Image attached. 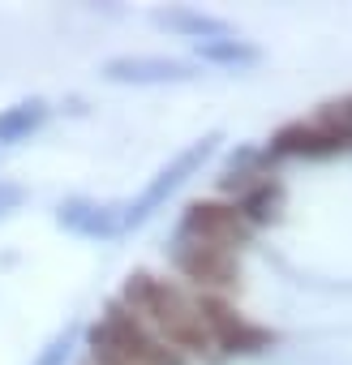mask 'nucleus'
<instances>
[{"instance_id": "1", "label": "nucleus", "mask_w": 352, "mask_h": 365, "mask_svg": "<svg viewBox=\"0 0 352 365\" xmlns=\"http://www.w3.org/2000/svg\"><path fill=\"white\" fill-rule=\"evenodd\" d=\"M120 305L138 322H146L167 348H176L181 356L211 348V335H207V322H202V305L190 301L181 288L167 284V279H155L146 271L129 275L125 279V292H120Z\"/></svg>"}, {"instance_id": "2", "label": "nucleus", "mask_w": 352, "mask_h": 365, "mask_svg": "<svg viewBox=\"0 0 352 365\" xmlns=\"http://www.w3.org/2000/svg\"><path fill=\"white\" fill-rule=\"evenodd\" d=\"M95 365H185V356L167 348L146 322H138L120 301L108 305V314L86 331Z\"/></svg>"}, {"instance_id": "3", "label": "nucleus", "mask_w": 352, "mask_h": 365, "mask_svg": "<svg viewBox=\"0 0 352 365\" xmlns=\"http://www.w3.org/2000/svg\"><path fill=\"white\" fill-rule=\"evenodd\" d=\"M219 142H224V133H202L198 142H190V146H185L181 155H176L172 163H163V168H159V172L146 180V190H142V194H138V198L125 207L120 232H129V228H142V224H146V220H150V215H155V211H159V207H163V202L176 194V190L185 185L190 176H198V172H202V168L215 159Z\"/></svg>"}, {"instance_id": "4", "label": "nucleus", "mask_w": 352, "mask_h": 365, "mask_svg": "<svg viewBox=\"0 0 352 365\" xmlns=\"http://www.w3.org/2000/svg\"><path fill=\"white\" fill-rule=\"evenodd\" d=\"M352 150V125L339 116L322 112L318 120H292L271 138V155H292V159H331Z\"/></svg>"}, {"instance_id": "5", "label": "nucleus", "mask_w": 352, "mask_h": 365, "mask_svg": "<svg viewBox=\"0 0 352 365\" xmlns=\"http://www.w3.org/2000/svg\"><path fill=\"white\" fill-rule=\"evenodd\" d=\"M167 258L185 279H194L202 288H228L237 279V250H224V245H211V241H198V237L176 232L172 245H167Z\"/></svg>"}, {"instance_id": "6", "label": "nucleus", "mask_w": 352, "mask_h": 365, "mask_svg": "<svg viewBox=\"0 0 352 365\" xmlns=\"http://www.w3.org/2000/svg\"><path fill=\"white\" fill-rule=\"evenodd\" d=\"M103 78L116 86H167L198 78V61L181 56H112L103 61Z\"/></svg>"}, {"instance_id": "7", "label": "nucleus", "mask_w": 352, "mask_h": 365, "mask_svg": "<svg viewBox=\"0 0 352 365\" xmlns=\"http://www.w3.org/2000/svg\"><path fill=\"white\" fill-rule=\"evenodd\" d=\"M176 232H181V237H198V241H211V245H224V250H237L254 228L245 224V215H241L237 207H224V202H194V207H185Z\"/></svg>"}, {"instance_id": "8", "label": "nucleus", "mask_w": 352, "mask_h": 365, "mask_svg": "<svg viewBox=\"0 0 352 365\" xmlns=\"http://www.w3.org/2000/svg\"><path fill=\"white\" fill-rule=\"evenodd\" d=\"M120 220H125V207L116 202H95V198H69L61 202L56 211V224L73 237H86V241H108L120 232Z\"/></svg>"}, {"instance_id": "9", "label": "nucleus", "mask_w": 352, "mask_h": 365, "mask_svg": "<svg viewBox=\"0 0 352 365\" xmlns=\"http://www.w3.org/2000/svg\"><path fill=\"white\" fill-rule=\"evenodd\" d=\"M155 26L181 35V39H198V43H219V39H237V26L215 18V14H198V9H159Z\"/></svg>"}, {"instance_id": "10", "label": "nucleus", "mask_w": 352, "mask_h": 365, "mask_svg": "<svg viewBox=\"0 0 352 365\" xmlns=\"http://www.w3.org/2000/svg\"><path fill=\"white\" fill-rule=\"evenodd\" d=\"M48 116H52V108H48L43 99H22V103L5 108V112H0V146L26 142L31 133H39V129L48 125Z\"/></svg>"}, {"instance_id": "11", "label": "nucleus", "mask_w": 352, "mask_h": 365, "mask_svg": "<svg viewBox=\"0 0 352 365\" xmlns=\"http://www.w3.org/2000/svg\"><path fill=\"white\" fill-rule=\"evenodd\" d=\"M279 202H284V190H279V180L262 176V180H254V185L241 194L237 211H241V215H245V224L254 228V224H266V220H275Z\"/></svg>"}, {"instance_id": "12", "label": "nucleus", "mask_w": 352, "mask_h": 365, "mask_svg": "<svg viewBox=\"0 0 352 365\" xmlns=\"http://www.w3.org/2000/svg\"><path fill=\"white\" fill-rule=\"evenodd\" d=\"M262 61V48L245 39H219V43H198V65H224V69H249Z\"/></svg>"}, {"instance_id": "13", "label": "nucleus", "mask_w": 352, "mask_h": 365, "mask_svg": "<svg viewBox=\"0 0 352 365\" xmlns=\"http://www.w3.org/2000/svg\"><path fill=\"white\" fill-rule=\"evenodd\" d=\"M73 339H78V331H73V327H65V331H61V335L39 352V356H35V365H65V361H69V352H73Z\"/></svg>"}, {"instance_id": "14", "label": "nucleus", "mask_w": 352, "mask_h": 365, "mask_svg": "<svg viewBox=\"0 0 352 365\" xmlns=\"http://www.w3.org/2000/svg\"><path fill=\"white\" fill-rule=\"evenodd\" d=\"M22 202H26V190H22V185H14V180H0V220L14 215Z\"/></svg>"}]
</instances>
